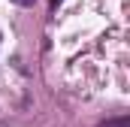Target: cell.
Returning a JSON list of instances; mask_svg holds the SVG:
<instances>
[{"instance_id":"obj_1","label":"cell","mask_w":130,"mask_h":127,"mask_svg":"<svg viewBox=\"0 0 130 127\" xmlns=\"http://www.w3.org/2000/svg\"><path fill=\"white\" fill-rule=\"evenodd\" d=\"M100 127H130V118H127V115H121V118H109V121H103Z\"/></svg>"},{"instance_id":"obj_2","label":"cell","mask_w":130,"mask_h":127,"mask_svg":"<svg viewBox=\"0 0 130 127\" xmlns=\"http://www.w3.org/2000/svg\"><path fill=\"white\" fill-rule=\"evenodd\" d=\"M12 3H21V6H33L36 0H12Z\"/></svg>"},{"instance_id":"obj_3","label":"cell","mask_w":130,"mask_h":127,"mask_svg":"<svg viewBox=\"0 0 130 127\" xmlns=\"http://www.w3.org/2000/svg\"><path fill=\"white\" fill-rule=\"evenodd\" d=\"M52 3H55V6H58V3H61V0H52Z\"/></svg>"}]
</instances>
